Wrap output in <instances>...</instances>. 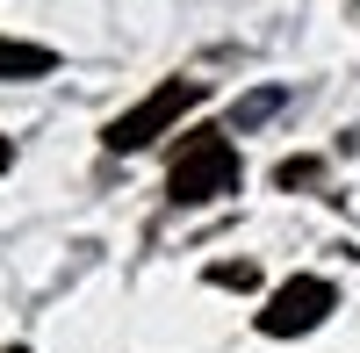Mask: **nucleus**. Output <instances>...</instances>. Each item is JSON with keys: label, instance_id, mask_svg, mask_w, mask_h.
I'll return each mask as SVG.
<instances>
[{"label": "nucleus", "instance_id": "f257e3e1", "mask_svg": "<svg viewBox=\"0 0 360 353\" xmlns=\"http://www.w3.org/2000/svg\"><path fill=\"white\" fill-rule=\"evenodd\" d=\"M202 94H209L202 79H166V86H152V94H144L137 108H123V115H115L101 144H108V152H144V144H152V137H166L188 108H202Z\"/></svg>", "mask_w": 360, "mask_h": 353}, {"label": "nucleus", "instance_id": "f03ea898", "mask_svg": "<svg viewBox=\"0 0 360 353\" xmlns=\"http://www.w3.org/2000/svg\"><path fill=\"white\" fill-rule=\"evenodd\" d=\"M238 188V144L224 130H195L173 159V202H217Z\"/></svg>", "mask_w": 360, "mask_h": 353}, {"label": "nucleus", "instance_id": "7ed1b4c3", "mask_svg": "<svg viewBox=\"0 0 360 353\" xmlns=\"http://www.w3.org/2000/svg\"><path fill=\"white\" fill-rule=\"evenodd\" d=\"M332 303H339V288H332V281H317V274H295V281H281V288H274V303L259 310V332H266V339L317 332L324 317H332Z\"/></svg>", "mask_w": 360, "mask_h": 353}, {"label": "nucleus", "instance_id": "20e7f679", "mask_svg": "<svg viewBox=\"0 0 360 353\" xmlns=\"http://www.w3.org/2000/svg\"><path fill=\"white\" fill-rule=\"evenodd\" d=\"M58 58L44 51V44H8L0 37V79H37V72H51Z\"/></svg>", "mask_w": 360, "mask_h": 353}, {"label": "nucleus", "instance_id": "39448f33", "mask_svg": "<svg viewBox=\"0 0 360 353\" xmlns=\"http://www.w3.org/2000/svg\"><path fill=\"white\" fill-rule=\"evenodd\" d=\"M209 281H217V288H238V296H245V288H259V267H252V259H217V267H209Z\"/></svg>", "mask_w": 360, "mask_h": 353}, {"label": "nucleus", "instance_id": "423d86ee", "mask_svg": "<svg viewBox=\"0 0 360 353\" xmlns=\"http://www.w3.org/2000/svg\"><path fill=\"white\" fill-rule=\"evenodd\" d=\"M274 108H281V86H259V94H245V101H238V130L259 123V115H274Z\"/></svg>", "mask_w": 360, "mask_h": 353}, {"label": "nucleus", "instance_id": "0eeeda50", "mask_svg": "<svg viewBox=\"0 0 360 353\" xmlns=\"http://www.w3.org/2000/svg\"><path fill=\"white\" fill-rule=\"evenodd\" d=\"M310 173H317V159H281V166H274V181L295 188V181H310Z\"/></svg>", "mask_w": 360, "mask_h": 353}, {"label": "nucleus", "instance_id": "6e6552de", "mask_svg": "<svg viewBox=\"0 0 360 353\" xmlns=\"http://www.w3.org/2000/svg\"><path fill=\"white\" fill-rule=\"evenodd\" d=\"M8 166H15V144H8V137H0V173H8Z\"/></svg>", "mask_w": 360, "mask_h": 353}]
</instances>
